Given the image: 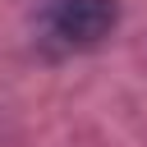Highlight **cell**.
<instances>
[{
	"mask_svg": "<svg viewBox=\"0 0 147 147\" xmlns=\"http://www.w3.org/2000/svg\"><path fill=\"white\" fill-rule=\"evenodd\" d=\"M119 23V0H41L37 5V32L41 46L74 55L101 46Z\"/></svg>",
	"mask_w": 147,
	"mask_h": 147,
	"instance_id": "obj_1",
	"label": "cell"
}]
</instances>
